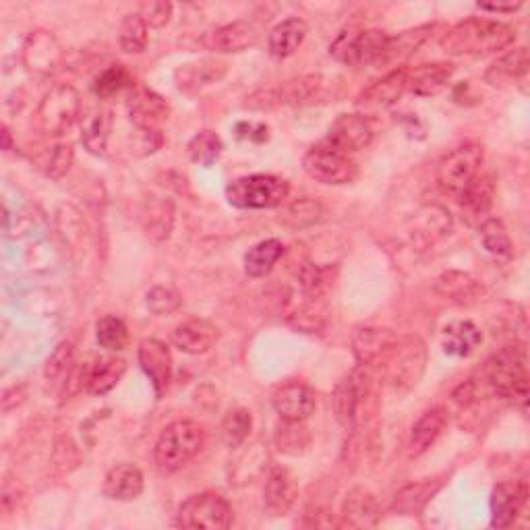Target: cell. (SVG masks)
Instances as JSON below:
<instances>
[{"mask_svg":"<svg viewBox=\"0 0 530 530\" xmlns=\"http://www.w3.org/2000/svg\"><path fill=\"white\" fill-rule=\"evenodd\" d=\"M435 292L450 303L470 305V303H477L483 297L485 286L475 276H470L468 272L450 270L435 280Z\"/></svg>","mask_w":530,"mask_h":530,"instance_id":"484cf974","label":"cell"},{"mask_svg":"<svg viewBox=\"0 0 530 530\" xmlns=\"http://www.w3.org/2000/svg\"><path fill=\"white\" fill-rule=\"evenodd\" d=\"M147 27H164L172 17V5L170 3H143L137 11Z\"/></svg>","mask_w":530,"mask_h":530,"instance_id":"db71d44e","label":"cell"},{"mask_svg":"<svg viewBox=\"0 0 530 530\" xmlns=\"http://www.w3.org/2000/svg\"><path fill=\"white\" fill-rule=\"evenodd\" d=\"M75 365V348L71 342H61L56 346V350L52 352V357L48 359L46 363V379L48 381H56V379H61L65 375L71 373Z\"/></svg>","mask_w":530,"mask_h":530,"instance_id":"816d5d0a","label":"cell"},{"mask_svg":"<svg viewBox=\"0 0 530 530\" xmlns=\"http://www.w3.org/2000/svg\"><path fill=\"white\" fill-rule=\"evenodd\" d=\"M528 499L526 483L506 481L493 487L491 491V526L510 528L522 514Z\"/></svg>","mask_w":530,"mask_h":530,"instance_id":"2e32d148","label":"cell"},{"mask_svg":"<svg viewBox=\"0 0 530 530\" xmlns=\"http://www.w3.org/2000/svg\"><path fill=\"white\" fill-rule=\"evenodd\" d=\"M481 241L483 247L493 255V257H502L508 259L512 257V241H510V234L504 226L502 220L497 218H485L481 222Z\"/></svg>","mask_w":530,"mask_h":530,"instance_id":"f6af8a7d","label":"cell"},{"mask_svg":"<svg viewBox=\"0 0 530 530\" xmlns=\"http://www.w3.org/2000/svg\"><path fill=\"white\" fill-rule=\"evenodd\" d=\"M483 379L495 396L514 400L524 406L528 400V369L524 344L514 342L497 350L483 367Z\"/></svg>","mask_w":530,"mask_h":530,"instance_id":"7a4b0ae2","label":"cell"},{"mask_svg":"<svg viewBox=\"0 0 530 530\" xmlns=\"http://www.w3.org/2000/svg\"><path fill=\"white\" fill-rule=\"evenodd\" d=\"M444 487L441 479H427L421 483H410L404 489H400L394 497L392 510L402 516H417L425 510V506L431 502L433 495Z\"/></svg>","mask_w":530,"mask_h":530,"instance_id":"d6a6232c","label":"cell"},{"mask_svg":"<svg viewBox=\"0 0 530 530\" xmlns=\"http://www.w3.org/2000/svg\"><path fill=\"white\" fill-rule=\"evenodd\" d=\"M530 58H528V48H512L506 54H502L497 61L487 69L485 81L491 85H506L512 83L528 73Z\"/></svg>","mask_w":530,"mask_h":530,"instance_id":"e575fe53","label":"cell"},{"mask_svg":"<svg viewBox=\"0 0 530 530\" xmlns=\"http://www.w3.org/2000/svg\"><path fill=\"white\" fill-rule=\"evenodd\" d=\"M253 427V417L251 412L245 408H237L226 415L222 421V439L228 448H239L245 444V439L249 437Z\"/></svg>","mask_w":530,"mask_h":530,"instance_id":"681fc988","label":"cell"},{"mask_svg":"<svg viewBox=\"0 0 530 530\" xmlns=\"http://www.w3.org/2000/svg\"><path fill=\"white\" fill-rule=\"evenodd\" d=\"M61 63H63V48L50 32H46V29H36V32L25 38L23 65L29 73L36 77H50L58 71Z\"/></svg>","mask_w":530,"mask_h":530,"instance_id":"5bb4252c","label":"cell"},{"mask_svg":"<svg viewBox=\"0 0 530 530\" xmlns=\"http://www.w3.org/2000/svg\"><path fill=\"white\" fill-rule=\"evenodd\" d=\"M272 404L284 421H307L317 408V396L303 381H288L274 392Z\"/></svg>","mask_w":530,"mask_h":530,"instance_id":"e0dca14e","label":"cell"},{"mask_svg":"<svg viewBox=\"0 0 530 530\" xmlns=\"http://www.w3.org/2000/svg\"><path fill=\"white\" fill-rule=\"evenodd\" d=\"M174 524L179 528L224 530L232 524V508L220 493L205 491L187 497L176 512Z\"/></svg>","mask_w":530,"mask_h":530,"instance_id":"ba28073f","label":"cell"},{"mask_svg":"<svg viewBox=\"0 0 530 530\" xmlns=\"http://www.w3.org/2000/svg\"><path fill=\"white\" fill-rule=\"evenodd\" d=\"M371 141L373 129L365 119V114H340L332 123L328 137L323 143H328L342 154H355L369 147Z\"/></svg>","mask_w":530,"mask_h":530,"instance_id":"9a60e30c","label":"cell"},{"mask_svg":"<svg viewBox=\"0 0 530 530\" xmlns=\"http://www.w3.org/2000/svg\"><path fill=\"white\" fill-rule=\"evenodd\" d=\"M218 338L220 330L212 321L201 317L185 319L172 330V344L187 352V355H205L216 346Z\"/></svg>","mask_w":530,"mask_h":530,"instance_id":"d6986e66","label":"cell"},{"mask_svg":"<svg viewBox=\"0 0 530 530\" xmlns=\"http://www.w3.org/2000/svg\"><path fill=\"white\" fill-rule=\"evenodd\" d=\"M228 71V65L224 61H216V58H203L199 63L181 65L174 73L176 85L181 92H195L199 87L212 85L220 81Z\"/></svg>","mask_w":530,"mask_h":530,"instance_id":"f546056e","label":"cell"},{"mask_svg":"<svg viewBox=\"0 0 530 530\" xmlns=\"http://www.w3.org/2000/svg\"><path fill=\"white\" fill-rule=\"evenodd\" d=\"M81 112V96L73 85H54L50 92L44 94L40 100L36 114H34V125L38 131L50 137H58L67 133L75 121L79 119Z\"/></svg>","mask_w":530,"mask_h":530,"instance_id":"8992f818","label":"cell"},{"mask_svg":"<svg viewBox=\"0 0 530 530\" xmlns=\"http://www.w3.org/2000/svg\"><path fill=\"white\" fill-rule=\"evenodd\" d=\"M435 29H437V23H425L419 27L406 29V32H400L398 36H388L384 54H381L379 58V65L388 67V65H400L408 61V58L433 36Z\"/></svg>","mask_w":530,"mask_h":530,"instance_id":"603a6c76","label":"cell"},{"mask_svg":"<svg viewBox=\"0 0 530 530\" xmlns=\"http://www.w3.org/2000/svg\"><path fill=\"white\" fill-rule=\"evenodd\" d=\"M516 42L514 27L502 21L468 17L441 36L439 46L450 56H487Z\"/></svg>","mask_w":530,"mask_h":530,"instance_id":"6da1fadb","label":"cell"},{"mask_svg":"<svg viewBox=\"0 0 530 530\" xmlns=\"http://www.w3.org/2000/svg\"><path fill=\"white\" fill-rule=\"evenodd\" d=\"M127 112L141 133H158L170 119V104L150 87L135 85L127 96Z\"/></svg>","mask_w":530,"mask_h":530,"instance_id":"7c38bea8","label":"cell"},{"mask_svg":"<svg viewBox=\"0 0 530 530\" xmlns=\"http://www.w3.org/2000/svg\"><path fill=\"white\" fill-rule=\"evenodd\" d=\"M452 400L460 406V408H470L473 404H477L481 400V388H479V381L475 379H468L464 384H460L454 394Z\"/></svg>","mask_w":530,"mask_h":530,"instance_id":"11a10c76","label":"cell"},{"mask_svg":"<svg viewBox=\"0 0 530 530\" xmlns=\"http://www.w3.org/2000/svg\"><path fill=\"white\" fill-rule=\"evenodd\" d=\"M483 164V145L464 143L437 164V183L446 193L458 197L477 179Z\"/></svg>","mask_w":530,"mask_h":530,"instance_id":"30bf717a","label":"cell"},{"mask_svg":"<svg viewBox=\"0 0 530 530\" xmlns=\"http://www.w3.org/2000/svg\"><path fill=\"white\" fill-rule=\"evenodd\" d=\"M408 90V69H394L386 77L377 79L359 96L357 106L363 112H381L394 106Z\"/></svg>","mask_w":530,"mask_h":530,"instance_id":"ac0fdd59","label":"cell"},{"mask_svg":"<svg viewBox=\"0 0 530 530\" xmlns=\"http://www.w3.org/2000/svg\"><path fill=\"white\" fill-rule=\"evenodd\" d=\"M375 379L367 367H357L346 375L332 394V408L336 421L344 429H355L365 417L375 410Z\"/></svg>","mask_w":530,"mask_h":530,"instance_id":"3957f363","label":"cell"},{"mask_svg":"<svg viewBox=\"0 0 530 530\" xmlns=\"http://www.w3.org/2000/svg\"><path fill=\"white\" fill-rule=\"evenodd\" d=\"M297 276L301 280L303 292L309 301L323 299V294H326L334 284L332 282L334 280L332 268H319V265H313V263L301 265V270L297 272Z\"/></svg>","mask_w":530,"mask_h":530,"instance_id":"bcb514c9","label":"cell"},{"mask_svg":"<svg viewBox=\"0 0 530 530\" xmlns=\"http://www.w3.org/2000/svg\"><path fill=\"white\" fill-rule=\"evenodd\" d=\"M110 133H112V112L100 108L90 116H85V121L81 125V143L90 154L104 156Z\"/></svg>","mask_w":530,"mask_h":530,"instance_id":"d590c367","label":"cell"},{"mask_svg":"<svg viewBox=\"0 0 530 530\" xmlns=\"http://www.w3.org/2000/svg\"><path fill=\"white\" fill-rule=\"evenodd\" d=\"M458 199H460V208H462L464 218L470 224L481 222L493 208V199H495L493 176L479 172L477 179L458 195Z\"/></svg>","mask_w":530,"mask_h":530,"instance_id":"83f0119b","label":"cell"},{"mask_svg":"<svg viewBox=\"0 0 530 530\" xmlns=\"http://www.w3.org/2000/svg\"><path fill=\"white\" fill-rule=\"evenodd\" d=\"M303 170L313 181L323 185H348L357 179L359 166L348 154H342L328 143H319L305 154Z\"/></svg>","mask_w":530,"mask_h":530,"instance_id":"8fae6325","label":"cell"},{"mask_svg":"<svg viewBox=\"0 0 530 530\" xmlns=\"http://www.w3.org/2000/svg\"><path fill=\"white\" fill-rule=\"evenodd\" d=\"M342 516H344L342 524H346V526H355V528L373 526L377 522L375 497L363 487L352 489L344 499Z\"/></svg>","mask_w":530,"mask_h":530,"instance_id":"8d00e7d4","label":"cell"},{"mask_svg":"<svg viewBox=\"0 0 530 530\" xmlns=\"http://www.w3.org/2000/svg\"><path fill=\"white\" fill-rule=\"evenodd\" d=\"M73 147L69 143H58L50 147V152L44 154L40 160V168L50 176V179H63L73 164Z\"/></svg>","mask_w":530,"mask_h":530,"instance_id":"f907efd6","label":"cell"},{"mask_svg":"<svg viewBox=\"0 0 530 530\" xmlns=\"http://www.w3.org/2000/svg\"><path fill=\"white\" fill-rule=\"evenodd\" d=\"M3 147L9 152L11 150V133L7 127H3Z\"/></svg>","mask_w":530,"mask_h":530,"instance_id":"91938a15","label":"cell"},{"mask_svg":"<svg viewBox=\"0 0 530 530\" xmlns=\"http://www.w3.org/2000/svg\"><path fill=\"white\" fill-rule=\"evenodd\" d=\"M96 340L102 348L110 352H121L129 346L127 323L116 315H104L96 326Z\"/></svg>","mask_w":530,"mask_h":530,"instance_id":"7bdbcfd3","label":"cell"},{"mask_svg":"<svg viewBox=\"0 0 530 530\" xmlns=\"http://www.w3.org/2000/svg\"><path fill=\"white\" fill-rule=\"evenodd\" d=\"M323 216V205L317 199L303 197L284 205L278 220L282 226L292 228V230H303L313 224H317Z\"/></svg>","mask_w":530,"mask_h":530,"instance_id":"ab89813d","label":"cell"},{"mask_svg":"<svg viewBox=\"0 0 530 530\" xmlns=\"http://www.w3.org/2000/svg\"><path fill=\"white\" fill-rule=\"evenodd\" d=\"M243 129H247V133H243V135H239V137H245V139H251V141H255V143H263L265 139H268V127H265V125H253V123H243L241 125Z\"/></svg>","mask_w":530,"mask_h":530,"instance_id":"6f0895ef","label":"cell"},{"mask_svg":"<svg viewBox=\"0 0 530 530\" xmlns=\"http://www.w3.org/2000/svg\"><path fill=\"white\" fill-rule=\"evenodd\" d=\"M137 357H139V365L143 373L150 377L154 392L160 398L168 390L170 379H172V357H170L168 346L154 338L143 340L139 344Z\"/></svg>","mask_w":530,"mask_h":530,"instance_id":"ffe728a7","label":"cell"},{"mask_svg":"<svg viewBox=\"0 0 530 530\" xmlns=\"http://www.w3.org/2000/svg\"><path fill=\"white\" fill-rule=\"evenodd\" d=\"M172 222H174V208L170 201H164V199L154 201L147 205L143 212L145 232L156 241L168 239V234L172 230Z\"/></svg>","mask_w":530,"mask_h":530,"instance_id":"b9f144b4","label":"cell"},{"mask_svg":"<svg viewBox=\"0 0 530 530\" xmlns=\"http://www.w3.org/2000/svg\"><path fill=\"white\" fill-rule=\"evenodd\" d=\"M125 371H127V363L123 359H114V357L94 359L90 377H87L85 392L96 394V396L108 394L123 379Z\"/></svg>","mask_w":530,"mask_h":530,"instance_id":"74e56055","label":"cell"},{"mask_svg":"<svg viewBox=\"0 0 530 530\" xmlns=\"http://www.w3.org/2000/svg\"><path fill=\"white\" fill-rule=\"evenodd\" d=\"M147 34H150V27L143 17L139 13H131L121 23L119 44L127 54H141L147 46Z\"/></svg>","mask_w":530,"mask_h":530,"instance_id":"c3c4849f","label":"cell"},{"mask_svg":"<svg viewBox=\"0 0 530 530\" xmlns=\"http://www.w3.org/2000/svg\"><path fill=\"white\" fill-rule=\"evenodd\" d=\"M483 332L473 321H452L441 334V346L452 357H470L481 346Z\"/></svg>","mask_w":530,"mask_h":530,"instance_id":"4dcf8cb0","label":"cell"},{"mask_svg":"<svg viewBox=\"0 0 530 530\" xmlns=\"http://www.w3.org/2000/svg\"><path fill=\"white\" fill-rule=\"evenodd\" d=\"M400 336L392 330H381V328H363L355 336H352V352L361 367H367L371 371L384 369V365L394 355L398 348Z\"/></svg>","mask_w":530,"mask_h":530,"instance_id":"4fadbf2b","label":"cell"},{"mask_svg":"<svg viewBox=\"0 0 530 530\" xmlns=\"http://www.w3.org/2000/svg\"><path fill=\"white\" fill-rule=\"evenodd\" d=\"M299 497V487L286 468H272L263 489V502L274 516H286Z\"/></svg>","mask_w":530,"mask_h":530,"instance_id":"d4e9b609","label":"cell"},{"mask_svg":"<svg viewBox=\"0 0 530 530\" xmlns=\"http://www.w3.org/2000/svg\"><path fill=\"white\" fill-rule=\"evenodd\" d=\"M133 75L125 65H110L104 69L94 83V92L100 98H112L116 94H121L123 90H133Z\"/></svg>","mask_w":530,"mask_h":530,"instance_id":"7dc6e473","label":"cell"},{"mask_svg":"<svg viewBox=\"0 0 530 530\" xmlns=\"http://www.w3.org/2000/svg\"><path fill=\"white\" fill-rule=\"evenodd\" d=\"M452 75V63H427L408 69V92L419 98H433L446 90Z\"/></svg>","mask_w":530,"mask_h":530,"instance_id":"4316f807","label":"cell"},{"mask_svg":"<svg viewBox=\"0 0 530 530\" xmlns=\"http://www.w3.org/2000/svg\"><path fill=\"white\" fill-rule=\"evenodd\" d=\"M290 323H292V326L297 328V330H303V332H309V334H313L315 330L321 328L319 315H317V311L311 309V307H303V309H299L297 313H294V315L290 317Z\"/></svg>","mask_w":530,"mask_h":530,"instance_id":"9f6ffc18","label":"cell"},{"mask_svg":"<svg viewBox=\"0 0 530 530\" xmlns=\"http://www.w3.org/2000/svg\"><path fill=\"white\" fill-rule=\"evenodd\" d=\"M276 448L286 456H299L311 446V433L305 427V421H284L276 427L274 433Z\"/></svg>","mask_w":530,"mask_h":530,"instance_id":"60d3db41","label":"cell"},{"mask_svg":"<svg viewBox=\"0 0 530 530\" xmlns=\"http://www.w3.org/2000/svg\"><path fill=\"white\" fill-rule=\"evenodd\" d=\"M259 40V29L251 21H234L214 29L205 36L203 44L216 52H243L255 46Z\"/></svg>","mask_w":530,"mask_h":530,"instance_id":"cb8c5ba5","label":"cell"},{"mask_svg":"<svg viewBox=\"0 0 530 530\" xmlns=\"http://www.w3.org/2000/svg\"><path fill=\"white\" fill-rule=\"evenodd\" d=\"M290 185L274 174L241 176L226 187V199L239 210H272L284 205Z\"/></svg>","mask_w":530,"mask_h":530,"instance_id":"5b68a950","label":"cell"},{"mask_svg":"<svg viewBox=\"0 0 530 530\" xmlns=\"http://www.w3.org/2000/svg\"><path fill=\"white\" fill-rule=\"evenodd\" d=\"M427 367V348L425 344L415 336H400L398 348L390 361L381 369V377H384L392 388L398 390H410L412 386L419 384Z\"/></svg>","mask_w":530,"mask_h":530,"instance_id":"9c48e42d","label":"cell"},{"mask_svg":"<svg viewBox=\"0 0 530 530\" xmlns=\"http://www.w3.org/2000/svg\"><path fill=\"white\" fill-rule=\"evenodd\" d=\"M452 230V216L439 205H427L410 220V241L419 247H429L444 239Z\"/></svg>","mask_w":530,"mask_h":530,"instance_id":"7402d4cb","label":"cell"},{"mask_svg":"<svg viewBox=\"0 0 530 530\" xmlns=\"http://www.w3.org/2000/svg\"><path fill=\"white\" fill-rule=\"evenodd\" d=\"M282 255H284V245L276 239L257 243L245 255V274L249 278L268 276L274 270V265L282 259Z\"/></svg>","mask_w":530,"mask_h":530,"instance_id":"f35d334b","label":"cell"},{"mask_svg":"<svg viewBox=\"0 0 530 530\" xmlns=\"http://www.w3.org/2000/svg\"><path fill=\"white\" fill-rule=\"evenodd\" d=\"M522 7V3H479L481 11H489V13H514Z\"/></svg>","mask_w":530,"mask_h":530,"instance_id":"680465c9","label":"cell"},{"mask_svg":"<svg viewBox=\"0 0 530 530\" xmlns=\"http://www.w3.org/2000/svg\"><path fill=\"white\" fill-rule=\"evenodd\" d=\"M222 139L210 131V129H203L199 131L187 145V152H189V158L199 164V166H212L220 156H222Z\"/></svg>","mask_w":530,"mask_h":530,"instance_id":"ee69618b","label":"cell"},{"mask_svg":"<svg viewBox=\"0 0 530 530\" xmlns=\"http://www.w3.org/2000/svg\"><path fill=\"white\" fill-rule=\"evenodd\" d=\"M145 303H147V309H150L154 315H168L181 307L183 299H181V294L172 288L154 286L150 292H147Z\"/></svg>","mask_w":530,"mask_h":530,"instance_id":"f5cc1de1","label":"cell"},{"mask_svg":"<svg viewBox=\"0 0 530 530\" xmlns=\"http://www.w3.org/2000/svg\"><path fill=\"white\" fill-rule=\"evenodd\" d=\"M446 425H448V410L444 406H433L425 410L419 421L410 429V437L406 444L408 458L423 456L435 444L437 437L444 433Z\"/></svg>","mask_w":530,"mask_h":530,"instance_id":"44dd1931","label":"cell"},{"mask_svg":"<svg viewBox=\"0 0 530 530\" xmlns=\"http://www.w3.org/2000/svg\"><path fill=\"white\" fill-rule=\"evenodd\" d=\"M203 441L205 431L195 421H174L164 427L154 448V462L160 473L170 475L183 468L199 454Z\"/></svg>","mask_w":530,"mask_h":530,"instance_id":"277c9868","label":"cell"},{"mask_svg":"<svg viewBox=\"0 0 530 530\" xmlns=\"http://www.w3.org/2000/svg\"><path fill=\"white\" fill-rule=\"evenodd\" d=\"M143 473L133 464H116L104 479V495L112 502H133L143 493Z\"/></svg>","mask_w":530,"mask_h":530,"instance_id":"f1b7e54d","label":"cell"},{"mask_svg":"<svg viewBox=\"0 0 530 530\" xmlns=\"http://www.w3.org/2000/svg\"><path fill=\"white\" fill-rule=\"evenodd\" d=\"M307 38V23L301 17H288L278 23L268 38V48L274 58H288L301 48Z\"/></svg>","mask_w":530,"mask_h":530,"instance_id":"1f68e13d","label":"cell"},{"mask_svg":"<svg viewBox=\"0 0 530 530\" xmlns=\"http://www.w3.org/2000/svg\"><path fill=\"white\" fill-rule=\"evenodd\" d=\"M388 34L379 29H361L348 27L330 46V54L338 63L348 67H367L379 65V58L384 54Z\"/></svg>","mask_w":530,"mask_h":530,"instance_id":"52a82bcc","label":"cell"},{"mask_svg":"<svg viewBox=\"0 0 530 530\" xmlns=\"http://www.w3.org/2000/svg\"><path fill=\"white\" fill-rule=\"evenodd\" d=\"M280 106H305L317 102L326 92V81L321 75H303L297 79L286 81L278 87Z\"/></svg>","mask_w":530,"mask_h":530,"instance_id":"836d02e7","label":"cell"}]
</instances>
